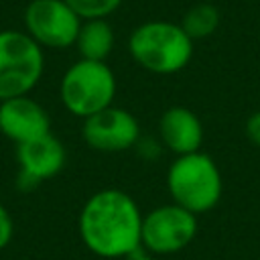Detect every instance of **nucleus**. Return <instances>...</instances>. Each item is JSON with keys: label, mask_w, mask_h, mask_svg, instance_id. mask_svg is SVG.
Listing matches in <instances>:
<instances>
[{"label": "nucleus", "mask_w": 260, "mask_h": 260, "mask_svg": "<svg viewBox=\"0 0 260 260\" xmlns=\"http://www.w3.org/2000/svg\"><path fill=\"white\" fill-rule=\"evenodd\" d=\"M83 246L100 258H126L140 248L142 213L122 189H100L87 197L77 219Z\"/></svg>", "instance_id": "nucleus-1"}, {"label": "nucleus", "mask_w": 260, "mask_h": 260, "mask_svg": "<svg viewBox=\"0 0 260 260\" xmlns=\"http://www.w3.org/2000/svg\"><path fill=\"white\" fill-rule=\"evenodd\" d=\"M195 43L183 26L173 20L140 22L128 37V53L132 61L148 73L173 75L189 65Z\"/></svg>", "instance_id": "nucleus-2"}, {"label": "nucleus", "mask_w": 260, "mask_h": 260, "mask_svg": "<svg viewBox=\"0 0 260 260\" xmlns=\"http://www.w3.org/2000/svg\"><path fill=\"white\" fill-rule=\"evenodd\" d=\"M167 189L173 203L195 215H201L219 203L223 183L215 160L209 154L197 150L175 156L167 171Z\"/></svg>", "instance_id": "nucleus-3"}, {"label": "nucleus", "mask_w": 260, "mask_h": 260, "mask_svg": "<svg viewBox=\"0 0 260 260\" xmlns=\"http://www.w3.org/2000/svg\"><path fill=\"white\" fill-rule=\"evenodd\" d=\"M116 89V75L106 61L77 59L61 77L59 98L69 114L85 120L114 106Z\"/></svg>", "instance_id": "nucleus-4"}, {"label": "nucleus", "mask_w": 260, "mask_h": 260, "mask_svg": "<svg viewBox=\"0 0 260 260\" xmlns=\"http://www.w3.org/2000/svg\"><path fill=\"white\" fill-rule=\"evenodd\" d=\"M45 71V53L24 30H0V102L28 95Z\"/></svg>", "instance_id": "nucleus-5"}, {"label": "nucleus", "mask_w": 260, "mask_h": 260, "mask_svg": "<svg viewBox=\"0 0 260 260\" xmlns=\"http://www.w3.org/2000/svg\"><path fill=\"white\" fill-rule=\"evenodd\" d=\"M197 236V215L177 203H167L142 215L140 248L150 254H175Z\"/></svg>", "instance_id": "nucleus-6"}, {"label": "nucleus", "mask_w": 260, "mask_h": 260, "mask_svg": "<svg viewBox=\"0 0 260 260\" xmlns=\"http://www.w3.org/2000/svg\"><path fill=\"white\" fill-rule=\"evenodd\" d=\"M22 20L24 32L43 49L73 47L83 22L65 0H30Z\"/></svg>", "instance_id": "nucleus-7"}, {"label": "nucleus", "mask_w": 260, "mask_h": 260, "mask_svg": "<svg viewBox=\"0 0 260 260\" xmlns=\"http://www.w3.org/2000/svg\"><path fill=\"white\" fill-rule=\"evenodd\" d=\"M81 136L85 144L100 152H124L140 140V124L126 108L110 106L83 120Z\"/></svg>", "instance_id": "nucleus-8"}, {"label": "nucleus", "mask_w": 260, "mask_h": 260, "mask_svg": "<svg viewBox=\"0 0 260 260\" xmlns=\"http://www.w3.org/2000/svg\"><path fill=\"white\" fill-rule=\"evenodd\" d=\"M67 152L59 138L51 132L16 146L18 162V187L28 191L39 183L53 179L65 167Z\"/></svg>", "instance_id": "nucleus-9"}, {"label": "nucleus", "mask_w": 260, "mask_h": 260, "mask_svg": "<svg viewBox=\"0 0 260 260\" xmlns=\"http://www.w3.org/2000/svg\"><path fill=\"white\" fill-rule=\"evenodd\" d=\"M0 132L16 146L51 132L47 110L30 95L0 102Z\"/></svg>", "instance_id": "nucleus-10"}, {"label": "nucleus", "mask_w": 260, "mask_h": 260, "mask_svg": "<svg viewBox=\"0 0 260 260\" xmlns=\"http://www.w3.org/2000/svg\"><path fill=\"white\" fill-rule=\"evenodd\" d=\"M158 140L175 156L197 152L203 142V124L193 110L171 106L158 118Z\"/></svg>", "instance_id": "nucleus-11"}, {"label": "nucleus", "mask_w": 260, "mask_h": 260, "mask_svg": "<svg viewBox=\"0 0 260 260\" xmlns=\"http://www.w3.org/2000/svg\"><path fill=\"white\" fill-rule=\"evenodd\" d=\"M116 45V32L114 26L108 22V18H93L83 20L75 39V49L79 53V59L87 61H106Z\"/></svg>", "instance_id": "nucleus-12"}, {"label": "nucleus", "mask_w": 260, "mask_h": 260, "mask_svg": "<svg viewBox=\"0 0 260 260\" xmlns=\"http://www.w3.org/2000/svg\"><path fill=\"white\" fill-rule=\"evenodd\" d=\"M219 10L209 2H199L187 8V12L181 18V26L187 32V37L195 43L201 39L211 37L219 28Z\"/></svg>", "instance_id": "nucleus-13"}, {"label": "nucleus", "mask_w": 260, "mask_h": 260, "mask_svg": "<svg viewBox=\"0 0 260 260\" xmlns=\"http://www.w3.org/2000/svg\"><path fill=\"white\" fill-rule=\"evenodd\" d=\"M65 2L81 20L110 18L122 6V0H65Z\"/></svg>", "instance_id": "nucleus-14"}, {"label": "nucleus", "mask_w": 260, "mask_h": 260, "mask_svg": "<svg viewBox=\"0 0 260 260\" xmlns=\"http://www.w3.org/2000/svg\"><path fill=\"white\" fill-rule=\"evenodd\" d=\"M14 236V221L10 211L0 203V250H4Z\"/></svg>", "instance_id": "nucleus-15"}, {"label": "nucleus", "mask_w": 260, "mask_h": 260, "mask_svg": "<svg viewBox=\"0 0 260 260\" xmlns=\"http://www.w3.org/2000/svg\"><path fill=\"white\" fill-rule=\"evenodd\" d=\"M244 132L248 136V140L260 148V110L252 112L248 118H246V124H244Z\"/></svg>", "instance_id": "nucleus-16"}, {"label": "nucleus", "mask_w": 260, "mask_h": 260, "mask_svg": "<svg viewBox=\"0 0 260 260\" xmlns=\"http://www.w3.org/2000/svg\"><path fill=\"white\" fill-rule=\"evenodd\" d=\"M122 260H156V258H154V254L146 252L144 248H138V250H134L132 254H128V256L122 258Z\"/></svg>", "instance_id": "nucleus-17"}]
</instances>
